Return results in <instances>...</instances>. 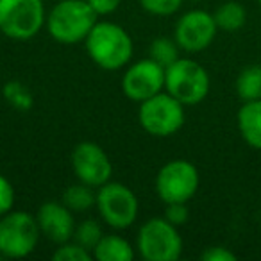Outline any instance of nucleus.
Returning <instances> with one entry per match:
<instances>
[{
  "instance_id": "nucleus-1",
  "label": "nucleus",
  "mask_w": 261,
  "mask_h": 261,
  "mask_svg": "<svg viewBox=\"0 0 261 261\" xmlns=\"http://www.w3.org/2000/svg\"><path fill=\"white\" fill-rule=\"evenodd\" d=\"M90 59L102 70H120L129 65L135 45L125 29L113 22H97L84 40Z\"/></svg>"
},
{
  "instance_id": "nucleus-2",
  "label": "nucleus",
  "mask_w": 261,
  "mask_h": 261,
  "mask_svg": "<svg viewBox=\"0 0 261 261\" xmlns=\"http://www.w3.org/2000/svg\"><path fill=\"white\" fill-rule=\"evenodd\" d=\"M98 22L88 0H59L47 15V31L50 38L65 45L81 43Z\"/></svg>"
},
{
  "instance_id": "nucleus-3",
  "label": "nucleus",
  "mask_w": 261,
  "mask_h": 261,
  "mask_svg": "<svg viewBox=\"0 0 261 261\" xmlns=\"http://www.w3.org/2000/svg\"><path fill=\"white\" fill-rule=\"evenodd\" d=\"M41 238L36 215L27 211H8L0 217V256L20 259L33 254Z\"/></svg>"
},
{
  "instance_id": "nucleus-4",
  "label": "nucleus",
  "mask_w": 261,
  "mask_h": 261,
  "mask_svg": "<svg viewBox=\"0 0 261 261\" xmlns=\"http://www.w3.org/2000/svg\"><path fill=\"white\" fill-rule=\"evenodd\" d=\"M211 88L210 73L193 59L179 58L165 68V91L185 106H197L207 97Z\"/></svg>"
},
{
  "instance_id": "nucleus-5",
  "label": "nucleus",
  "mask_w": 261,
  "mask_h": 261,
  "mask_svg": "<svg viewBox=\"0 0 261 261\" xmlns=\"http://www.w3.org/2000/svg\"><path fill=\"white\" fill-rule=\"evenodd\" d=\"M136 250L145 261H175L181 257L182 238L177 225L165 217L149 218L136 236Z\"/></svg>"
},
{
  "instance_id": "nucleus-6",
  "label": "nucleus",
  "mask_w": 261,
  "mask_h": 261,
  "mask_svg": "<svg viewBox=\"0 0 261 261\" xmlns=\"http://www.w3.org/2000/svg\"><path fill=\"white\" fill-rule=\"evenodd\" d=\"M138 120L140 125L150 136L168 138L185 125V104H181L177 98L163 90L161 93L140 102Z\"/></svg>"
},
{
  "instance_id": "nucleus-7",
  "label": "nucleus",
  "mask_w": 261,
  "mask_h": 261,
  "mask_svg": "<svg viewBox=\"0 0 261 261\" xmlns=\"http://www.w3.org/2000/svg\"><path fill=\"white\" fill-rule=\"evenodd\" d=\"M47 22L43 0H0V33L16 41L34 38Z\"/></svg>"
},
{
  "instance_id": "nucleus-8",
  "label": "nucleus",
  "mask_w": 261,
  "mask_h": 261,
  "mask_svg": "<svg viewBox=\"0 0 261 261\" xmlns=\"http://www.w3.org/2000/svg\"><path fill=\"white\" fill-rule=\"evenodd\" d=\"M100 218L113 229H127L138 218L140 204L135 192L123 182L108 181L97 188V202Z\"/></svg>"
},
{
  "instance_id": "nucleus-9",
  "label": "nucleus",
  "mask_w": 261,
  "mask_h": 261,
  "mask_svg": "<svg viewBox=\"0 0 261 261\" xmlns=\"http://www.w3.org/2000/svg\"><path fill=\"white\" fill-rule=\"evenodd\" d=\"M200 185V175L192 161L172 160L161 167L156 175L158 197L165 204L188 202L197 193Z\"/></svg>"
},
{
  "instance_id": "nucleus-10",
  "label": "nucleus",
  "mask_w": 261,
  "mask_h": 261,
  "mask_svg": "<svg viewBox=\"0 0 261 261\" xmlns=\"http://www.w3.org/2000/svg\"><path fill=\"white\" fill-rule=\"evenodd\" d=\"M72 168L77 181L100 188L108 181H111L113 163L108 152L95 142H81L72 150Z\"/></svg>"
},
{
  "instance_id": "nucleus-11",
  "label": "nucleus",
  "mask_w": 261,
  "mask_h": 261,
  "mask_svg": "<svg viewBox=\"0 0 261 261\" xmlns=\"http://www.w3.org/2000/svg\"><path fill=\"white\" fill-rule=\"evenodd\" d=\"M217 31V22L211 13L204 9H192L177 20L174 40L177 41L181 50L197 54V52L206 50L213 43Z\"/></svg>"
},
{
  "instance_id": "nucleus-12",
  "label": "nucleus",
  "mask_w": 261,
  "mask_h": 261,
  "mask_svg": "<svg viewBox=\"0 0 261 261\" xmlns=\"http://www.w3.org/2000/svg\"><path fill=\"white\" fill-rule=\"evenodd\" d=\"M120 84L127 98L143 102L165 90V68L150 58L142 59L127 66Z\"/></svg>"
},
{
  "instance_id": "nucleus-13",
  "label": "nucleus",
  "mask_w": 261,
  "mask_h": 261,
  "mask_svg": "<svg viewBox=\"0 0 261 261\" xmlns=\"http://www.w3.org/2000/svg\"><path fill=\"white\" fill-rule=\"evenodd\" d=\"M36 220L41 234L56 245H61L73 238V231L77 225L73 211L68 210L63 202H56V200L43 202L36 213Z\"/></svg>"
},
{
  "instance_id": "nucleus-14",
  "label": "nucleus",
  "mask_w": 261,
  "mask_h": 261,
  "mask_svg": "<svg viewBox=\"0 0 261 261\" xmlns=\"http://www.w3.org/2000/svg\"><path fill=\"white\" fill-rule=\"evenodd\" d=\"M236 123L243 142L256 150H261V98L243 102L238 109Z\"/></svg>"
},
{
  "instance_id": "nucleus-15",
  "label": "nucleus",
  "mask_w": 261,
  "mask_h": 261,
  "mask_svg": "<svg viewBox=\"0 0 261 261\" xmlns=\"http://www.w3.org/2000/svg\"><path fill=\"white\" fill-rule=\"evenodd\" d=\"M91 254L98 261H133L136 250L120 234H104Z\"/></svg>"
},
{
  "instance_id": "nucleus-16",
  "label": "nucleus",
  "mask_w": 261,
  "mask_h": 261,
  "mask_svg": "<svg viewBox=\"0 0 261 261\" xmlns=\"http://www.w3.org/2000/svg\"><path fill=\"white\" fill-rule=\"evenodd\" d=\"M213 18L220 31H225V33H236V31H240L243 25H245L247 9L243 8L240 2L229 0V2L222 4L220 8L215 11Z\"/></svg>"
},
{
  "instance_id": "nucleus-17",
  "label": "nucleus",
  "mask_w": 261,
  "mask_h": 261,
  "mask_svg": "<svg viewBox=\"0 0 261 261\" xmlns=\"http://www.w3.org/2000/svg\"><path fill=\"white\" fill-rule=\"evenodd\" d=\"M95 188L84 185V182H77V185H72L63 192L61 202L65 204L68 210H72L73 213H83V211H88L91 207H95V202H97V192H93Z\"/></svg>"
},
{
  "instance_id": "nucleus-18",
  "label": "nucleus",
  "mask_w": 261,
  "mask_h": 261,
  "mask_svg": "<svg viewBox=\"0 0 261 261\" xmlns=\"http://www.w3.org/2000/svg\"><path fill=\"white\" fill-rule=\"evenodd\" d=\"M236 93L243 102L261 98V65L245 66L236 77Z\"/></svg>"
},
{
  "instance_id": "nucleus-19",
  "label": "nucleus",
  "mask_w": 261,
  "mask_h": 261,
  "mask_svg": "<svg viewBox=\"0 0 261 261\" xmlns=\"http://www.w3.org/2000/svg\"><path fill=\"white\" fill-rule=\"evenodd\" d=\"M179 50H181V47H179L175 40H170V38H156L149 47V58L154 59L163 68H168V66L174 65L181 58Z\"/></svg>"
},
{
  "instance_id": "nucleus-20",
  "label": "nucleus",
  "mask_w": 261,
  "mask_h": 261,
  "mask_svg": "<svg viewBox=\"0 0 261 261\" xmlns=\"http://www.w3.org/2000/svg\"><path fill=\"white\" fill-rule=\"evenodd\" d=\"M104 236L102 227L97 220L93 218H86V220L79 222L75 225V231H73V242L79 243L81 247H84L86 250L93 252V249L97 247V243L100 242V238Z\"/></svg>"
},
{
  "instance_id": "nucleus-21",
  "label": "nucleus",
  "mask_w": 261,
  "mask_h": 261,
  "mask_svg": "<svg viewBox=\"0 0 261 261\" xmlns=\"http://www.w3.org/2000/svg\"><path fill=\"white\" fill-rule=\"evenodd\" d=\"M52 257L58 261H91L93 254L84 249V247H81L79 243H75L73 240H70V242L58 245Z\"/></svg>"
},
{
  "instance_id": "nucleus-22",
  "label": "nucleus",
  "mask_w": 261,
  "mask_h": 261,
  "mask_svg": "<svg viewBox=\"0 0 261 261\" xmlns=\"http://www.w3.org/2000/svg\"><path fill=\"white\" fill-rule=\"evenodd\" d=\"M140 4L154 16H170L179 11L182 0H140Z\"/></svg>"
},
{
  "instance_id": "nucleus-23",
  "label": "nucleus",
  "mask_w": 261,
  "mask_h": 261,
  "mask_svg": "<svg viewBox=\"0 0 261 261\" xmlns=\"http://www.w3.org/2000/svg\"><path fill=\"white\" fill-rule=\"evenodd\" d=\"M4 95H6V98L11 102V106H15V108L29 109L31 104H33V98H31L27 88H23L20 83H9L8 86L4 88Z\"/></svg>"
},
{
  "instance_id": "nucleus-24",
  "label": "nucleus",
  "mask_w": 261,
  "mask_h": 261,
  "mask_svg": "<svg viewBox=\"0 0 261 261\" xmlns=\"http://www.w3.org/2000/svg\"><path fill=\"white\" fill-rule=\"evenodd\" d=\"M15 206V188L4 174H0V217Z\"/></svg>"
},
{
  "instance_id": "nucleus-25",
  "label": "nucleus",
  "mask_w": 261,
  "mask_h": 261,
  "mask_svg": "<svg viewBox=\"0 0 261 261\" xmlns=\"http://www.w3.org/2000/svg\"><path fill=\"white\" fill-rule=\"evenodd\" d=\"M165 218H167L170 224L174 225H182L188 222V217H190V211H188V206L186 202H172V204H165Z\"/></svg>"
},
{
  "instance_id": "nucleus-26",
  "label": "nucleus",
  "mask_w": 261,
  "mask_h": 261,
  "mask_svg": "<svg viewBox=\"0 0 261 261\" xmlns=\"http://www.w3.org/2000/svg\"><path fill=\"white\" fill-rule=\"evenodd\" d=\"M204 261H234L236 254L232 250H229L227 247L222 245H215V247H207L202 254H200Z\"/></svg>"
},
{
  "instance_id": "nucleus-27",
  "label": "nucleus",
  "mask_w": 261,
  "mask_h": 261,
  "mask_svg": "<svg viewBox=\"0 0 261 261\" xmlns=\"http://www.w3.org/2000/svg\"><path fill=\"white\" fill-rule=\"evenodd\" d=\"M88 4L93 8V11L98 16H106L115 13L122 4V0H88Z\"/></svg>"
},
{
  "instance_id": "nucleus-28",
  "label": "nucleus",
  "mask_w": 261,
  "mask_h": 261,
  "mask_svg": "<svg viewBox=\"0 0 261 261\" xmlns=\"http://www.w3.org/2000/svg\"><path fill=\"white\" fill-rule=\"evenodd\" d=\"M192 2H200V0H192Z\"/></svg>"
},
{
  "instance_id": "nucleus-29",
  "label": "nucleus",
  "mask_w": 261,
  "mask_h": 261,
  "mask_svg": "<svg viewBox=\"0 0 261 261\" xmlns=\"http://www.w3.org/2000/svg\"><path fill=\"white\" fill-rule=\"evenodd\" d=\"M257 2H259V6H261V0H257Z\"/></svg>"
}]
</instances>
